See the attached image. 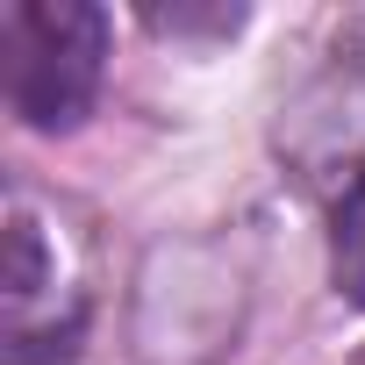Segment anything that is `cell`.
<instances>
[{"mask_svg": "<svg viewBox=\"0 0 365 365\" xmlns=\"http://www.w3.org/2000/svg\"><path fill=\"white\" fill-rule=\"evenodd\" d=\"M108 79V15L93 0H8L0 8V86L29 129H79Z\"/></svg>", "mask_w": 365, "mask_h": 365, "instance_id": "1", "label": "cell"}, {"mask_svg": "<svg viewBox=\"0 0 365 365\" xmlns=\"http://www.w3.org/2000/svg\"><path fill=\"white\" fill-rule=\"evenodd\" d=\"M0 301H8V365H72L79 315H58V258H51V244H43V230L22 201L8 215Z\"/></svg>", "mask_w": 365, "mask_h": 365, "instance_id": "2", "label": "cell"}, {"mask_svg": "<svg viewBox=\"0 0 365 365\" xmlns=\"http://www.w3.org/2000/svg\"><path fill=\"white\" fill-rule=\"evenodd\" d=\"M329 279L351 308H365V172H351V187L329 208Z\"/></svg>", "mask_w": 365, "mask_h": 365, "instance_id": "3", "label": "cell"}, {"mask_svg": "<svg viewBox=\"0 0 365 365\" xmlns=\"http://www.w3.org/2000/svg\"><path fill=\"white\" fill-rule=\"evenodd\" d=\"M143 22H150V29H165V36H194V29L230 36V29L244 22V8H215V15H201V8H143Z\"/></svg>", "mask_w": 365, "mask_h": 365, "instance_id": "4", "label": "cell"}]
</instances>
